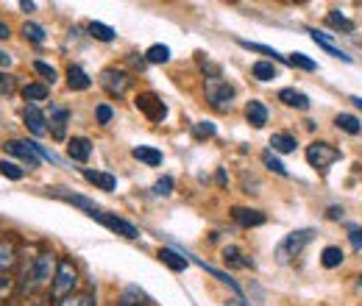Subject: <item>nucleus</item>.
<instances>
[{"instance_id": "obj_14", "label": "nucleus", "mask_w": 362, "mask_h": 306, "mask_svg": "<svg viewBox=\"0 0 362 306\" xmlns=\"http://www.w3.org/2000/svg\"><path fill=\"white\" fill-rule=\"evenodd\" d=\"M159 262L167 265L173 273H184V270L190 267V259H187L184 253L173 251V248H159Z\"/></svg>"}, {"instance_id": "obj_1", "label": "nucleus", "mask_w": 362, "mask_h": 306, "mask_svg": "<svg viewBox=\"0 0 362 306\" xmlns=\"http://www.w3.org/2000/svg\"><path fill=\"white\" fill-rule=\"evenodd\" d=\"M53 276H56V259H53V253L42 251L34 259H28V265L22 270V279H20V290L22 293H37L45 284H53Z\"/></svg>"}, {"instance_id": "obj_20", "label": "nucleus", "mask_w": 362, "mask_h": 306, "mask_svg": "<svg viewBox=\"0 0 362 306\" xmlns=\"http://www.w3.org/2000/svg\"><path fill=\"white\" fill-rule=\"evenodd\" d=\"M92 156V142L86 137H72L67 142V159L72 161H86Z\"/></svg>"}, {"instance_id": "obj_33", "label": "nucleus", "mask_w": 362, "mask_h": 306, "mask_svg": "<svg viewBox=\"0 0 362 306\" xmlns=\"http://www.w3.org/2000/svg\"><path fill=\"white\" fill-rule=\"evenodd\" d=\"M245 51H254V53H262V56H273V62H287L279 51H273V48H268V45H259V42H248V39H237Z\"/></svg>"}, {"instance_id": "obj_8", "label": "nucleus", "mask_w": 362, "mask_h": 306, "mask_svg": "<svg viewBox=\"0 0 362 306\" xmlns=\"http://www.w3.org/2000/svg\"><path fill=\"white\" fill-rule=\"evenodd\" d=\"M101 86H103L109 95L123 98V95L129 92V86H131V76L123 73V70H117V67H106V70L101 73Z\"/></svg>"}, {"instance_id": "obj_53", "label": "nucleus", "mask_w": 362, "mask_h": 306, "mask_svg": "<svg viewBox=\"0 0 362 306\" xmlns=\"http://www.w3.org/2000/svg\"><path fill=\"white\" fill-rule=\"evenodd\" d=\"M6 306H11V304H6Z\"/></svg>"}, {"instance_id": "obj_29", "label": "nucleus", "mask_w": 362, "mask_h": 306, "mask_svg": "<svg viewBox=\"0 0 362 306\" xmlns=\"http://www.w3.org/2000/svg\"><path fill=\"white\" fill-rule=\"evenodd\" d=\"M326 22L335 28V31H343V34H354V22L346 17V14H340L337 8H332L329 14H326Z\"/></svg>"}, {"instance_id": "obj_40", "label": "nucleus", "mask_w": 362, "mask_h": 306, "mask_svg": "<svg viewBox=\"0 0 362 306\" xmlns=\"http://www.w3.org/2000/svg\"><path fill=\"white\" fill-rule=\"evenodd\" d=\"M17 89V78L6 70H0V95H11Z\"/></svg>"}, {"instance_id": "obj_35", "label": "nucleus", "mask_w": 362, "mask_h": 306, "mask_svg": "<svg viewBox=\"0 0 362 306\" xmlns=\"http://www.w3.org/2000/svg\"><path fill=\"white\" fill-rule=\"evenodd\" d=\"M22 36L28 39V42H34V45H45V28L39 25V22H25L22 25Z\"/></svg>"}, {"instance_id": "obj_30", "label": "nucleus", "mask_w": 362, "mask_h": 306, "mask_svg": "<svg viewBox=\"0 0 362 306\" xmlns=\"http://www.w3.org/2000/svg\"><path fill=\"white\" fill-rule=\"evenodd\" d=\"M145 62H150V65H167L170 62V48L167 45H150L145 51Z\"/></svg>"}, {"instance_id": "obj_5", "label": "nucleus", "mask_w": 362, "mask_h": 306, "mask_svg": "<svg viewBox=\"0 0 362 306\" xmlns=\"http://www.w3.org/2000/svg\"><path fill=\"white\" fill-rule=\"evenodd\" d=\"M234 95H237V89L228 81H223V78H207V100L215 109H220V112L228 109L231 100H234Z\"/></svg>"}, {"instance_id": "obj_27", "label": "nucleus", "mask_w": 362, "mask_h": 306, "mask_svg": "<svg viewBox=\"0 0 362 306\" xmlns=\"http://www.w3.org/2000/svg\"><path fill=\"white\" fill-rule=\"evenodd\" d=\"M117 306H148V298H145V293L140 287H126L123 293H120V298H117Z\"/></svg>"}, {"instance_id": "obj_28", "label": "nucleus", "mask_w": 362, "mask_h": 306, "mask_svg": "<svg viewBox=\"0 0 362 306\" xmlns=\"http://www.w3.org/2000/svg\"><path fill=\"white\" fill-rule=\"evenodd\" d=\"M131 153H134V159H140L148 167H159V164H162V151H156V148H150V145H137Z\"/></svg>"}, {"instance_id": "obj_22", "label": "nucleus", "mask_w": 362, "mask_h": 306, "mask_svg": "<svg viewBox=\"0 0 362 306\" xmlns=\"http://www.w3.org/2000/svg\"><path fill=\"white\" fill-rule=\"evenodd\" d=\"M268 145H271V151L273 153H292L298 142H295V137L287 134V131H276V134L268 140Z\"/></svg>"}, {"instance_id": "obj_24", "label": "nucleus", "mask_w": 362, "mask_h": 306, "mask_svg": "<svg viewBox=\"0 0 362 306\" xmlns=\"http://www.w3.org/2000/svg\"><path fill=\"white\" fill-rule=\"evenodd\" d=\"M48 95H51V89L45 84H25L22 86V98L28 100V106H37V103L48 100Z\"/></svg>"}, {"instance_id": "obj_42", "label": "nucleus", "mask_w": 362, "mask_h": 306, "mask_svg": "<svg viewBox=\"0 0 362 306\" xmlns=\"http://www.w3.org/2000/svg\"><path fill=\"white\" fill-rule=\"evenodd\" d=\"M153 192H156V195H170V192H173V178H170V175H162V178L153 184Z\"/></svg>"}, {"instance_id": "obj_9", "label": "nucleus", "mask_w": 362, "mask_h": 306, "mask_svg": "<svg viewBox=\"0 0 362 306\" xmlns=\"http://www.w3.org/2000/svg\"><path fill=\"white\" fill-rule=\"evenodd\" d=\"M3 148H6V153H11V156L22 159L28 167H39V161H42V159H39V153L34 151V145H31L28 140H8Z\"/></svg>"}, {"instance_id": "obj_21", "label": "nucleus", "mask_w": 362, "mask_h": 306, "mask_svg": "<svg viewBox=\"0 0 362 306\" xmlns=\"http://www.w3.org/2000/svg\"><path fill=\"white\" fill-rule=\"evenodd\" d=\"M67 86L75 89V92H84V89H89V86H92V78L84 73V67L70 65V67H67Z\"/></svg>"}, {"instance_id": "obj_45", "label": "nucleus", "mask_w": 362, "mask_h": 306, "mask_svg": "<svg viewBox=\"0 0 362 306\" xmlns=\"http://www.w3.org/2000/svg\"><path fill=\"white\" fill-rule=\"evenodd\" d=\"M326 218H329V220H340V218H343V206H329V209H326Z\"/></svg>"}, {"instance_id": "obj_47", "label": "nucleus", "mask_w": 362, "mask_h": 306, "mask_svg": "<svg viewBox=\"0 0 362 306\" xmlns=\"http://www.w3.org/2000/svg\"><path fill=\"white\" fill-rule=\"evenodd\" d=\"M8 65H11V56L6 51H0V67H8Z\"/></svg>"}, {"instance_id": "obj_3", "label": "nucleus", "mask_w": 362, "mask_h": 306, "mask_svg": "<svg viewBox=\"0 0 362 306\" xmlns=\"http://www.w3.org/2000/svg\"><path fill=\"white\" fill-rule=\"evenodd\" d=\"M312 239H315V231L312 229L290 231L287 237L276 245V253H273V256H276V262H279V265H290L295 256H301V253H304V248H306Z\"/></svg>"}, {"instance_id": "obj_25", "label": "nucleus", "mask_w": 362, "mask_h": 306, "mask_svg": "<svg viewBox=\"0 0 362 306\" xmlns=\"http://www.w3.org/2000/svg\"><path fill=\"white\" fill-rule=\"evenodd\" d=\"M343 259H346V253H343V248H337V245H326V248H323V253H321V265H323L326 270L340 267V265H343Z\"/></svg>"}, {"instance_id": "obj_43", "label": "nucleus", "mask_w": 362, "mask_h": 306, "mask_svg": "<svg viewBox=\"0 0 362 306\" xmlns=\"http://www.w3.org/2000/svg\"><path fill=\"white\" fill-rule=\"evenodd\" d=\"M215 134H217L215 123H209V120H201L195 126V137H215Z\"/></svg>"}, {"instance_id": "obj_48", "label": "nucleus", "mask_w": 362, "mask_h": 306, "mask_svg": "<svg viewBox=\"0 0 362 306\" xmlns=\"http://www.w3.org/2000/svg\"><path fill=\"white\" fill-rule=\"evenodd\" d=\"M11 36V31H8V25L6 22H0V39H8Z\"/></svg>"}, {"instance_id": "obj_41", "label": "nucleus", "mask_w": 362, "mask_h": 306, "mask_svg": "<svg viewBox=\"0 0 362 306\" xmlns=\"http://www.w3.org/2000/svg\"><path fill=\"white\" fill-rule=\"evenodd\" d=\"M95 117H98V123H101V126H109V123H112V117H115V112H112V106L101 103V106L95 109Z\"/></svg>"}, {"instance_id": "obj_2", "label": "nucleus", "mask_w": 362, "mask_h": 306, "mask_svg": "<svg viewBox=\"0 0 362 306\" xmlns=\"http://www.w3.org/2000/svg\"><path fill=\"white\" fill-rule=\"evenodd\" d=\"M75 284H78L75 262H72L70 256H65V259H59V265H56V276H53V284H51V295H53V301L59 304V301L70 298L72 293H75Z\"/></svg>"}, {"instance_id": "obj_15", "label": "nucleus", "mask_w": 362, "mask_h": 306, "mask_svg": "<svg viewBox=\"0 0 362 306\" xmlns=\"http://www.w3.org/2000/svg\"><path fill=\"white\" fill-rule=\"evenodd\" d=\"M51 195H53V198H62V201H67V204L78 206V209H84L86 215L98 209V206H95V201H89V198H84V195H78V192H67L65 187H53V189H51Z\"/></svg>"}, {"instance_id": "obj_46", "label": "nucleus", "mask_w": 362, "mask_h": 306, "mask_svg": "<svg viewBox=\"0 0 362 306\" xmlns=\"http://www.w3.org/2000/svg\"><path fill=\"white\" fill-rule=\"evenodd\" d=\"M11 287H14V281H11L8 276H6V279H0V301H3V293L8 295V290H11Z\"/></svg>"}, {"instance_id": "obj_34", "label": "nucleus", "mask_w": 362, "mask_h": 306, "mask_svg": "<svg viewBox=\"0 0 362 306\" xmlns=\"http://www.w3.org/2000/svg\"><path fill=\"white\" fill-rule=\"evenodd\" d=\"M262 164H265L271 173H276V175H282V178H290V170L279 161V159H276V153L271 151V148L262 153Z\"/></svg>"}, {"instance_id": "obj_31", "label": "nucleus", "mask_w": 362, "mask_h": 306, "mask_svg": "<svg viewBox=\"0 0 362 306\" xmlns=\"http://www.w3.org/2000/svg\"><path fill=\"white\" fill-rule=\"evenodd\" d=\"M251 76L259 78V81H273V78L279 76V70H276V65L273 62H254V67H251Z\"/></svg>"}, {"instance_id": "obj_6", "label": "nucleus", "mask_w": 362, "mask_h": 306, "mask_svg": "<svg viewBox=\"0 0 362 306\" xmlns=\"http://www.w3.org/2000/svg\"><path fill=\"white\" fill-rule=\"evenodd\" d=\"M89 218H92V220H98L101 226L112 229L115 234L126 237V239H137V237H140V229H137L134 223H129V220H123V218H117V215H109V212H103V209L89 212Z\"/></svg>"}, {"instance_id": "obj_52", "label": "nucleus", "mask_w": 362, "mask_h": 306, "mask_svg": "<svg viewBox=\"0 0 362 306\" xmlns=\"http://www.w3.org/2000/svg\"><path fill=\"white\" fill-rule=\"evenodd\" d=\"M360 287H362V281H360Z\"/></svg>"}, {"instance_id": "obj_36", "label": "nucleus", "mask_w": 362, "mask_h": 306, "mask_svg": "<svg viewBox=\"0 0 362 306\" xmlns=\"http://www.w3.org/2000/svg\"><path fill=\"white\" fill-rule=\"evenodd\" d=\"M56 306H98V301H95V295H92V293H72L70 298L59 301Z\"/></svg>"}, {"instance_id": "obj_26", "label": "nucleus", "mask_w": 362, "mask_h": 306, "mask_svg": "<svg viewBox=\"0 0 362 306\" xmlns=\"http://www.w3.org/2000/svg\"><path fill=\"white\" fill-rule=\"evenodd\" d=\"M335 126H337L340 131L351 134V137H360L362 134V123L354 117V114H349V112H340V114L335 117Z\"/></svg>"}, {"instance_id": "obj_49", "label": "nucleus", "mask_w": 362, "mask_h": 306, "mask_svg": "<svg viewBox=\"0 0 362 306\" xmlns=\"http://www.w3.org/2000/svg\"><path fill=\"white\" fill-rule=\"evenodd\" d=\"M20 8H22V11H34V8H37V3H28V0H22V3H20Z\"/></svg>"}, {"instance_id": "obj_18", "label": "nucleus", "mask_w": 362, "mask_h": 306, "mask_svg": "<svg viewBox=\"0 0 362 306\" xmlns=\"http://www.w3.org/2000/svg\"><path fill=\"white\" fill-rule=\"evenodd\" d=\"M14 265H17V245H14V239L3 237L0 239V276H6Z\"/></svg>"}, {"instance_id": "obj_16", "label": "nucleus", "mask_w": 362, "mask_h": 306, "mask_svg": "<svg viewBox=\"0 0 362 306\" xmlns=\"http://www.w3.org/2000/svg\"><path fill=\"white\" fill-rule=\"evenodd\" d=\"M279 100L290 106V109H298V112H306L309 109V98L301 92V89H292V86H285L279 89Z\"/></svg>"}, {"instance_id": "obj_12", "label": "nucleus", "mask_w": 362, "mask_h": 306, "mask_svg": "<svg viewBox=\"0 0 362 306\" xmlns=\"http://www.w3.org/2000/svg\"><path fill=\"white\" fill-rule=\"evenodd\" d=\"M67 123H70V112L67 109H62V106H51V126H48V131H51V137L53 140H65V134H67Z\"/></svg>"}, {"instance_id": "obj_38", "label": "nucleus", "mask_w": 362, "mask_h": 306, "mask_svg": "<svg viewBox=\"0 0 362 306\" xmlns=\"http://www.w3.org/2000/svg\"><path fill=\"white\" fill-rule=\"evenodd\" d=\"M0 175H6L8 181H22V175H25V170L22 167H17L14 161H0Z\"/></svg>"}, {"instance_id": "obj_44", "label": "nucleus", "mask_w": 362, "mask_h": 306, "mask_svg": "<svg viewBox=\"0 0 362 306\" xmlns=\"http://www.w3.org/2000/svg\"><path fill=\"white\" fill-rule=\"evenodd\" d=\"M349 239H351V245H354L357 251H362V229H351V231H349Z\"/></svg>"}, {"instance_id": "obj_19", "label": "nucleus", "mask_w": 362, "mask_h": 306, "mask_svg": "<svg viewBox=\"0 0 362 306\" xmlns=\"http://www.w3.org/2000/svg\"><path fill=\"white\" fill-rule=\"evenodd\" d=\"M84 178H86L89 184H95L98 189H103V192H115V189H117V178H115L112 173H101V170H84Z\"/></svg>"}, {"instance_id": "obj_23", "label": "nucleus", "mask_w": 362, "mask_h": 306, "mask_svg": "<svg viewBox=\"0 0 362 306\" xmlns=\"http://www.w3.org/2000/svg\"><path fill=\"white\" fill-rule=\"evenodd\" d=\"M223 262H226L228 267H243V270L254 267V262H251V259H245V256H243V251H240V248H234V245H226V248H223Z\"/></svg>"}, {"instance_id": "obj_32", "label": "nucleus", "mask_w": 362, "mask_h": 306, "mask_svg": "<svg viewBox=\"0 0 362 306\" xmlns=\"http://www.w3.org/2000/svg\"><path fill=\"white\" fill-rule=\"evenodd\" d=\"M89 36L98 39V42H112V39H115V28H112V25H103V22H98V20H92V22H89Z\"/></svg>"}, {"instance_id": "obj_37", "label": "nucleus", "mask_w": 362, "mask_h": 306, "mask_svg": "<svg viewBox=\"0 0 362 306\" xmlns=\"http://www.w3.org/2000/svg\"><path fill=\"white\" fill-rule=\"evenodd\" d=\"M287 65L290 67H298V70H306V73H312V70H318V65L309 59V56H304V53H290L287 56Z\"/></svg>"}, {"instance_id": "obj_50", "label": "nucleus", "mask_w": 362, "mask_h": 306, "mask_svg": "<svg viewBox=\"0 0 362 306\" xmlns=\"http://www.w3.org/2000/svg\"><path fill=\"white\" fill-rule=\"evenodd\" d=\"M217 184L226 187V173H223V170H217Z\"/></svg>"}, {"instance_id": "obj_13", "label": "nucleus", "mask_w": 362, "mask_h": 306, "mask_svg": "<svg viewBox=\"0 0 362 306\" xmlns=\"http://www.w3.org/2000/svg\"><path fill=\"white\" fill-rule=\"evenodd\" d=\"M231 218L243 226V229H254V226H262L268 218H265V212H259V209H248V206H234L231 209Z\"/></svg>"}, {"instance_id": "obj_39", "label": "nucleus", "mask_w": 362, "mask_h": 306, "mask_svg": "<svg viewBox=\"0 0 362 306\" xmlns=\"http://www.w3.org/2000/svg\"><path fill=\"white\" fill-rule=\"evenodd\" d=\"M34 70H37L39 76L45 78V81H48L51 86H53V84H56V78H59V73H56V70H53V67H51L48 62H34Z\"/></svg>"}, {"instance_id": "obj_11", "label": "nucleus", "mask_w": 362, "mask_h": 306, "mask_svg": "<svg viewBox=\"0 0 362 306\" xmlns=\"http://www.w3.org/2000/svg\"><path fill=\"white\" fill-rule=\"evenodd\" d=\"M22 123H25V128H28L34 137H42V134L48 131V117L42 114V109H39V106H25V112H22Z\"/></svg>"}, {"instance_id": "obj_17", "label": "nucleus", "mask_w": 362, "mask_h": 306, "mask_svg": "<svg viewBox=\"0 0 362 306\" xmlns=\"http://www.w3.org/2000/svg\"><path fill=\"white\" fill-rule=\"evenodd\" d=\"M245 120L254 126V128H265L268 126V109L262 100H248L245 103Z\"/></svg>"}, {"instance_id": "obj_51", "label": "nucleus", "mask_w": 362, "mask_h": 306, "mask_svg": "<svg viewBox=\"0 0 362 306\" xmlns=\"http://www.w3.org/2000/svg\"><path fill=\"white\" fill-rule=\"evenodd\" d=\"M351 103H354V106H357V109L362 112V98H351Z\"/></svg>"}, {"instance_id": "obj_4", "label": "nucleus", "mask_w": 362, "mask_h": 306, "mask_svg": "<svg viewBox=\"0 0 362 306\" xmlns=\"http://www.w3.org/2000/svg\"><path fill=\"white\" fill-rule=\"evenodd\" d=\"M343 159V151L340 148H335V145H329V142H312L309 148H306V161L315 167V170H329L335 161H340Z\"/></svg>"}, {"instance_id": "obj_10", "label": "nucleus", "mask_w": 362, "mask_h": 306, "mask_svg": "<svg viewBox=\"0 0 362 306\" xmlns=\"http://www.w3.org/2000/svg\"><path fill=\"white\" fill-rule=\"evenodd\" d=\"M306 34L312 36V42H315L323 53H329V56H335V59H340V62H346V65H351V62H354L346 51H340V48H335V45H332V34H321V31H315V28H309Z\"/></svg>"}, {"instance_id": "obj_7", "label": "nucleus", "mask_w": 362, "mask_h": 306, "mask_svg": "<svg viewBox=\"0 0 362 306\" xmlns=\"http://www.w3.org/2000/svg\"><path fill=\"white\" fill-rule=\"evenodd\" d=\"M134 103H137V109L143 112L145 117L153 120V123H162L167 117V106H164V100L156 92H140Z\"/></svg>"}]
</instances>
